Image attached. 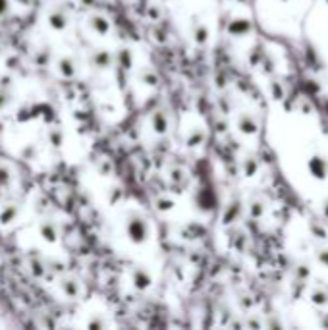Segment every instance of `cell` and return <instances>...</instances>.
<instances>
[{"label":"cell","instance_id":"6da1fadb","mask_svg":"<svg viewBox=\"0 0 328 330\" xmlns=\"http://www.w3.org/2000/svg\"><path fill=\"white\" fill-rule=\"evenodd\" d=\"M127 234L134 242H141L145 238V222L139 216H134L129 222H127Z\"/></svg>","mask_w":328,"mask_h":330},{"label":"cell","instance_id":"7a4b0ae2","mask_svg":"<svg viewBox=\"0 0 328 330\" xmlns=\"http://www.w3.org/2000/svg\"><path fill=\"white\" fill-rule=\"evenodd\" d=\"M48 25H50L52 29L62 31L68 25V16L60 10V8H56V10H52L48 14Z\"/></svg>","mask_w":328,"mask_h":330},{"label":"cell","instance_id":"3957f363","mask_svg":"<svg viewBox=\"0 0 328 330\" xmlns=\"http://www.w3.org/2000/svg\"><path fill=\"white\" fill-rule=\"evenodd\" d=\"M58 74L62 78H74L76 76V62L70 58V56H64V58L58 60Z\"/></svg>","mask_w":328,"mask_h":330},{"label":"cell","instance_id":"277c9868","mask_svg":"<svg viewBox=\"0 0 328 330\" xmlns=\"http://www.w3.org/2000/svg\"><path fill=\"white\" fill-rule=\"evenodd\" d=\"M39 234H41V238H45L48 243H54L58 240V230L56 226L52 222H41L39 224Z\"/></svg>","mask_w":328,"mask_h":330},{"label":"cell","instance_id":"5b68a950","mask_svg":"<svg viewBox=\"0 0 328 330\" xmlns=\"http://www.w3.org/2000/svg\"><path fill=\"white\" fill-rule=\"evenodd\" d=\"M18 214H19V209L16 205H6V207L2 209V213H0V224H2V226L12 224L16 218H18Z\"/></svg>","mask_w":328,"mask_h":330},{"label":"cell","instance_id":"8992f818","mask_svg":"<svg viewBox=\"0 0 328 330\" xmlns=\"http://www.w3.org/2000/svg\"><path fill=\"white\" fill-rule=\"evenodd\" d=\"M89 27L95 31L96 35H106L108 33V21L103 16H91L89 18Z\"/></svg>","mask_w":328,"mask_h":330},{"label":"cell","instance_id":"52a82bcc","mask_svg":"<svg viewBox=\"0 0 328 330\" xmlns=\"http://www.w3.org/2000/svg\"><path fill=\"white\" fill-rule=\"evenodd\" d=\"M60 288L64 291L66 298H76L77 295V282L76 280H64L60 284Z\"/></svg>","mask_w":328,"mask_h":330},{"label":"cell","instance_id":"ba28073f","mask_svg":"<svg viewBox=\"0 0 328 330\" xmlns=\"http://www.w3.org/2000/svg\"><path fill=\"white\" fill-rule=\"evenodd\" d=\"M48 141H50V145H54V147H60L62 145V131L60 129H50L48 131Z\"/></svg>","mask_w":328,"mask_h":330},{"label":"cell","instance_id":"9c48e42d","mask_svg":"<svg viewBox=\"0 0 328 330\" xmlns=\"http://www.w3.org/2000/svg\"><path fill=\"white\" fill-rule=\"evenodd\" d=\"M10 101H12V95L4 87H0V110H4V108L8 107Z\"/></svg>","mask_w":328,"mask_h":330},{"label":"cell","instance_id":"30bf717a","mask_svg":"<svg viewBox=\"0 0 328 330\" xmlns=\"http://www.w3.org/2000/svg\"><path fill=\"white\" fill-rule=\"evenodd\" d=\"M29 267H31V272H33V274H35V276H43V269H45V267H43V262H39V261H33V259H31V261H29Z\"/></svg>","mask_w":328,"mask_h":330},{"label":"cell","instance_id":"8fae6325","mask_svg":"<svg viewBox=\"0 0 328 330\" xmlns=\"http://www.w3.org/2000/svg\"><path fill=\"white\" fill-rule=\"evenodd\" d=\"M10 184V172L6 168H0V187H6Z\"/></svg>","mask_w":328,"mask_h":330},{"label":"cell","instance_id":"7c38bea8","mask_svg":"<svg viewBox=\"0 0 328 330\" xmlns=\"http://www.w3.org/2000/svg\"><path fill=\"white\" fill-rule=\"evenodd\" d=\"M10 10V0H0V18L6 16Z\"/></svg>","mask_w":328,"mask_h":330}]
</instances>
